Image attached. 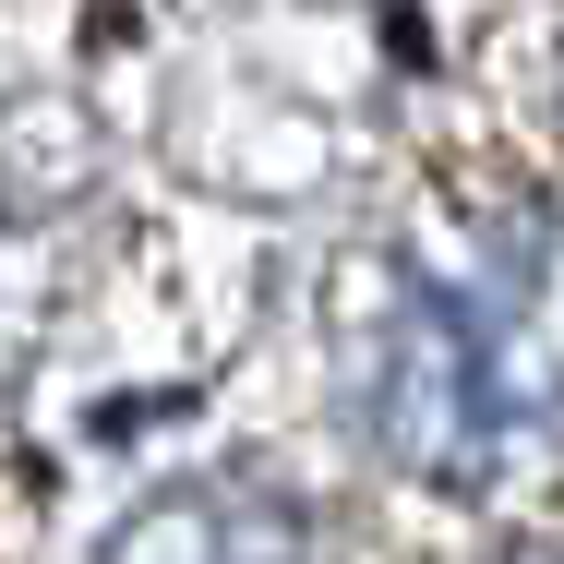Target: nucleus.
Here are the masks:
<instances>
[{"label": "nucleus", "mask_w": 564, "mask_h": 564, "mask_svg": "<svg viewBox=\"0 0 564 564\" xmlns=\"http://www.w3.org/2000/svg\"><path fill=\"white\" fill-rule=\"evenodd\" d=\"M360 433L433 492H529L564 456V372L505 301L456 276H397L360 337Z\"/></svg>", "instance_id": "obj_1"}, {"label": "nucleus", "mask_w": 564, "mask_h": 564, "mask_svg": "<svg viewBox=\"0 0 564 564\" xmlns=\"http://www.w3.org/2000/svg\"><path fill=\"white\" fill-rule=\"evenodd\" d=\"M109 564H313V517H301L289 492L205 480V492L144 505V517L109 541Z\"/></svg>", "instance_id": "obj_2"}, {"label": "nucleus", "mask_w": 564, "mask_h": 564, "mask_svg": "<svg viewBox=\"0 0 564 564\" xmlns=\"http://www.w3.org/2000/svg\"><path fill=\"white\" fill-rule=\"evenodd\" d=\"M517 564H564V553H517Z\"/></svg>", "instance_id": "obj_3"}]
</instances>
